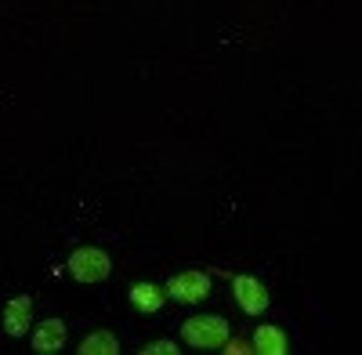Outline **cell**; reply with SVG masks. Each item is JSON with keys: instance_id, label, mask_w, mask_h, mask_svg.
Wrapping results in <instances>:
<instances>
[{"instance_id": "1", "label": "cell", "mask_w": 362, "mask_h": 355, "mask_svg": "<svg viewBox=\"0 0 362 355\" xmlns=\"http://www.w3.org/2000/svg\"><path fill=\"white\" fill-rule=\"evenodd\" d=\"M66 264H69V276H73L76 283H83V286L102 283V279H109V272H112L109 254L98 250V247H76Z\"/></svg>"}, {"instance_id": "2", "label": "cell", "mask_w": 362, "mask_h": 355, "mask_svg": "<svg viewBox=\"0 0 362 355\" xmlns=\"http://www.w3.org/2000/svg\"><path fill=\"white\" fill-rule=\"evenodd\" d=\"M181 341L189 348H221L228 341V322L221 315H192L181 327Z\"/></svg>"}, {"instance_id": "3", "label": "cell", "mask_w": 362, "mask_h": 355, "mask_svg": "<svg viewBox=\"0 0 362 355\" xmlns=\"http://www.w3.org/2000/svg\"><path fill=\"white\" fill-rule=\"evenodd\" d=\"M167 298H174L177 305H196L210 293V276L199 272V269H189V272H177L170 283H167Z\"/></svg>"}, {"instance_id": "4", "label": "cell", "mask_w": 362, "mask_h": 355, "mask_svg": "<svg viewBox=\"0 0 362 355\" xmlns=\"http://www.w3.org/2000/svg\"><path fill=\"white\" fill-rule=\"evenodd\" d=\"M232 293H235L239 308H243L247 315H264L268 312V290H264L261 279H254V276H232Z\"/></svg>"}, {"instance_id": "5", "label": "cell", "mask_w": 362, "mask_h": 355, "mask_svg": "<svg viewBox=\"0 0 362 355\" xmlns=\"http://www.w3.org/2000/svg\"><path fill=\"white\" fill-rule=\"evenodd\" d=\"M29 319H33V298L29 293H18V298H11L4 305V334L8 337H25L29 334Z\"/></svg>"}, {"instance_id": "6", "label": "cell", "mask_w": 362, "mask_h": 355, "mask_svg": "<svg viewBox=\"0 0 362 355\" xmlns=\"http://www.w3.org/2000/svg\"><path fill=\"white\" fill-rule=\"evenodd\" d=\"M66 337H69V330H66L62 319H44L40 327L33 330V351L51 355V351H58V348H66Z\"/></svg>"}, {"instance_id": "7", "label": "cell", "mask_w": 362, "mask_h": 355, "mask_svg": "<svg viewBox=\"0 0 362 355\" xmlns=\"http://www.w3.org/2000/svg\"><path fill=\"white\" fill-rule=\"evenodd\" d=\"M163 301H167V293H163L156 283H134V286H131V305H134L138 312H145V315L160 312Z\"/></svg>"}, {"instance_id": "8", "label": "cell", "mask_w": 362, "mask_h": 355, "mask_svg": "<svg viewBox=\"0 0 362 355\" xmlns=\"http://www.w3.org/2000/svg\"><path fill=\"white\" fill-rule=\"evenodd\" d=\"M254 351L257 355H286L290 351V341H286V334L279 330V327H257V334H254Z\"/></svg>"}, {"instance_id": "9", "label": "cell", "mask_w": 362, "mask_h": 355, "mask_svg": "<svg viewBox=\"0 0 362 355\" xmlns=\"http://www.w3.org/2000/svg\"><path fill=\"white\" fill-rule=\"evenodd\" d=\"M80 355H116L119 351V341L112 330H95V334H87L76 348Z\"/></svg>"}, {"instance_id": "10", "label": "cell", "mask_w": 362, "mask_h": 355, "mask_svg": "<svg viewBox=\"0 0 362 355\" xmlns=\"http://www.w3.org/2000/svg\"><path fill=\"white\" fill-rule=\"evenodd\" d=\"M181 348H174V341H148L141 348V355H177Z\"/></svg>"}, {"instance_id": "11", "label": "cell", "mask_w": 362, "mask_h": 355, "mask_svg": "<svg viewBox=\"0 0 362 355\" xmlns=\"http://www.w3.org/2000/svg\"><path fill=\"white\" fill-rule=\"evenodd\" d=\"M221 351H225V355H250V351H254V344L235 341V337H232V341H225V344H221Z\"/></svg>"}]
</instances>
